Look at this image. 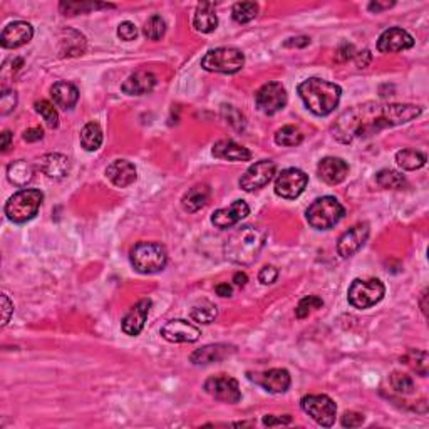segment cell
Returning a JSON list of instances; mask_svg holds the SVG:
<instances>
[{"label": "cell", "instance_id": "obj_21", "mask_svg": "<svg viewBox=\"0 0 429 429\" xmlns=\"http://www.w3.org/2000/svg\"><path fill=\"white\" fill-rule=\"evenodd\" d=\"M317 173L320 180L327 185H339L347 178L349 165L340 158L327 156L317 165Z\"/></svg>", "mask_w": 429, "mask_h": 429}, {"label": "cell", "instance_id": "obj_5", "mask_svg": "<svg viewBox=\"0 0 429 429\" xmlns=\"http://www.w3.org/2000/svg\"><path fill=\"white\" fill-rule=\"evenodd\" d=\"M42 200L44 194L39 190H21V192L12 194L9 198L3 212L14 223H26V221L33 220L35 214L39 213Z\"/></svg>", "mask_w": 429, "mask_h": 429}, {"label": "cell", "instance_id": "obj_43", "mask_svg": "<svg viewBox=\"0 0 429 429\" xmlns=\"http://www.w3.org/2000/svg\"><path fill=\"white\" fill-rule=\"evenodd\" d=\"M391 386L399 394H412L414 392V381L411 376L403 374V372H392L391 374Z\"/></svg>", "mask_w": 429, "mask_h": 429}, {"label": "cell", "instance_id": "obj_10", "mask_svg": "<svg viewBox=\"0 0 429 429\" xmlns=\"http://www.w3.org/2000/svg\"><path fill=\"white\" fill-rule=\"evenodd\" d=\"M255 104L267 116H273L287 104V91L280 82H267L255 93Z\"/></svg>", "mask_w": 429, "mask_h": 429}, {"label": "cell", "instance_id": "obj_45", "mask_svg": "<svg viewBox=\"0 0 429 429\" xmlns=\"http://www.w3.org/2000/svg\"><path fill=\"white\" fill-rule=\"evenodd\" d=\"M15 106H17V93L14 89H3L0 94V113L6 116L15 109Z\"/></svg>", "mask_w": 429, "mask_h": 429}, {"label": "cell", "instance_id": "obj_55", "mask_svg": "<svg viewBox=\"0 0 429 429\" xmlns=\"http://www.w3.org/2000/svg\"><path fill=\"white\" fill-rule=\"evenodd\" d=\"M392 6H394V2H371L369 3V10L379 14V12L391 9Z\"/></svg>", "mask_w": 429, "mask_h": 429}, {"label": "cell", "instance_id": "obj_23", "mask_svg": "<svg viewBox=\"0 0 429 429\" xmlns=\"http://www.w3.org/2000/svg\"><path fill=\"white\" fill-rule=\"evenodd\" d=\"M235 352H237V349L233 347V345L210 344L201 349H197V351L192 354V357H190V360H192L194 365H208L213 363H220V360L233 356Z\"/></svg>", "mask_w": 429, "mask_h": 429}, {"label": "cell", "instance_id": "obj_26", "mask_svg": "<svg viewBox=\"0 0 429 429\" xmlns=\"http://www.w3.org/2000/svg\"><path fill=\"white\" fill-rule=\"evenodd\" d=\"M51 96H53L54 104L61 109L69 111L77 104L79 101V91L77 87L67 81H57L51 87Z\"/></svg>", "mask_w": 429, "mask_h": 429}, {"label": "cell", "instance_id": "obj_54", "mask_svg": "<svg viewBox=\"0 0 429 429\" xmlns=\"http://www.w3.org/2000/svg\"><path fill=\"white\" fill-rule=\"evenodd\" d=\"M309 44H311V39L304 37V35H302V37L289 39V41L285 42L284 46L285 47H305V46H309Z\"/></svg>", "mask_w": 429, "mask_h": 429}, {"label": "cell", "instance_id": "obj_37", "mask_svg": "<svg viewBox=\"0 0 429 429\" xmlns=\"http://www.w3.org/2000/svg\"><path fill=\"white\" fill-rule=\"evenodd\" d=\"M401 360H404V364H408L409 367H411L412 371L418 372L419 376L426 377V374H428V352L414 351V349H411V351H409L408 354L404 356Z\"/></svg>", "mask_w": 429, "mask_h": 429}, {"label": "cell", "instance_id": "obj_29", "mask_svg": "<svg viewBox=\"0 0 429 429\" xmlns=\"http://www.w3.org/2000/svg\"><path fill=\"white\" fill-rule=\"evenodd\" d=\"M193 26L198 33L210 34L218 27V17L214 14L213 2H201L198 3L197 12H194Z\"/></svg>", "mask_w": 429, "mask_h": 429}, {"label": "cell", "instance_id": "obj_50", "mask_svg": "<svg viewBox=\"0 0 429 429\" xmlns=\"http://www.w3.org/2000/svg\"><path fill=\"white\" fill-rule=\"evenodd\" d=\"M354 61H356V66L359 67V69H364V67H367L369 64H371L372 61V54L371 51H360V53H356L354 54Z\"/></svg>", "mask_w": 429, "mask_h": 429}, {"label": "cell", "instance_id": "obj_4", "mask_svg": "<svg viewBox=\"0 0 429 429\" xmlns=\"http://www.w3.org/2000/svg\"><path fill=\"white\" fill-rule=\"evenodd\" d=\"M131 265L140 273H158L168 264V252L156 241H140L131 248Z\"/></svg>", "mask_w": 429, "mask_h": 429}, {"label": "cell", "instance_id": "obj_22", "mask_svg": "<svg viewBox=\"0 0 429 429\" xmlns=\"http://www.w3.org/2000/svg\"><path fill=\"white\" fill-rule=\"evenodd\" d=\"M106 176L118 188H128L138 180V172L131 161L116 160L106 168Z\"/></svg>", "mask_w": 429, "mask_h": 429}, {"label": "cell", "instance_id": "obj_34", "mask_svg": "<svg viewBox=\"0 0 429 429\" xmlns=\"http://www.w3.org/2000/svg\"><path fill=\"white\" fill-rule=\"evenodd\" d=\"M377 185L381 188H386V190H399L406 185V180L401 173L394 172V170H381L376 176Z\"/></svg>", "mask_w": 429, "mask_h": 429}, {"label": "cell", "instance_id": "obj_44", "mask_svg": "<svg viewBox=\"0 0 429 429\" xmlns=\"http://www.w3.org/2000/svg\"><path fill=\"white\" fill-rule=\"evenodd\" d=\"M221 113H223V118L230 125L233 126L237 131H241L245 128V116L233 106H223L221 107Z\"/></svg>", "mask_w": 429, "mask_h": 429}, {"label": "cell", "instance_id": "obj_1", "mask_svg": "<svg viewBox=\"0 0 429 429\" xmlns=\"http://www.w3.org/2000/svg\"><path fill=\"white\" fill-rule=\"evenodd\" d=\"M421 113L423 109L414 104H381L369 101L344 111L332 125V134L337 141L349 145L392 126L406 125Z\"/></svg>", "mask_w": 429, "mask_h": 429}, {"label": "cell", "instance_id": "obj_6", "mask_svg": "<svg viewBox=\"0 0 429 429\" xmlns=\"http://www.w3.org/2000/svg\"><path fill=\"white\" fill-rule=\"evenodd\" d=\"M345 214V208L340 205V201L334 197H322L317 198L313 203L307 208L309 225L317 230H331L343 220Z\"/></svg>", "mask_w": 429, "mask_h": 429}, {"label": "cell", "instance_id": "obj_17", "mask_svg": "<svg viewBox=\"0 0 429 429\" xmlns=\"http://www.w3.org/2000/svg\"><path fill=\"white\" fill-rule=\"evenodd\" d=\"M412 46H414L412 35L401 27H391V29L384 30L377 41V51L384 54L401 53V51L411 49Z\"/></svg>", "mask_w": 429, "mask_h": 429}, {"label": "cell", "instance_id": "obj_3", "mask_svg": "<svg viewBox=\"0 0 429 429\" xmlns=\"http://www.w3.org/2000/svg\"><path fill=\"white\" fill-rule=\"evenodd\" d=\"M297 91H299V96L304 101L305 107L316 116H329L334 113L336 107L339 106L340 96H343L340 86L320 77L305 79L297 87Z\"/></svg>", "mask_w": 429, "mask_h": 429}, {"label": "cell", "instance_id": "obj_11", "mask_svg": "<svg viewBox=\"0 0 429 429\" xmlns=\"http://www.w3.org/2000/svg\"><path fill=\"white\" fill-rule=\"evenodd\" d=\"M309 185V176L299 168L284 170L275 180V193L285 200H295Z\"/></svg>", "mask_w": 429, "mask_h": 429}, {"label": "cell", "instance_id": "obj_38", "mask_svg": "<svg viewBox=\"0 0 429 429\" xmlns=\"http://www.w3.org/2000/svg\"><path fill=\"white\" fill-rule=\"evenodd\" d=\"M304 141V134L295 126H284L275 133V143L279 146H299Z\"/></svg>", "mask_w": 429, "mask_h": 429}, {"label": "cell", "instance_id": "obj_30", "mask_svg": "<svg viewBox=\"0 0 429 429\" xmlns=\"http://www.w3.org/2000/svg\"><path fill=\"white\" fill-rule=\"evenodd\" d=\"M7 178H9L12 185L24 188V186H27L34 180V166L26 160L12 161L7 166Z\"/></svg>", "mask_w": 429, "mask_h": 429}, {"label": "cell", "instance_id": "obj_25", "mask_svg": "<svg viewBox=\"0 0 429 429\" xmlns=\"http://www.w3.org/2000/svg\"><path fill=\"white\" fill-rule=\"evenodd\" d=\"M212 154L214 158H218V160H226V161H250L252 160V151L232 140H221V141L214 143Z\"/></svg>", "mask_w": 429, "mask_h": 429}, {"label": "cell", "instance_id": "obj_39", "mask_svg": "<svg viewBox=\"0 0 429 429\" xmlns=\"http://www.w3.org/2000/svg\"><path fill=\"white\" fill-rule=\"evenodd\" d=\"M166 33V22L163 21L161 15H151L146 21L145 27H143V34L148 37L149 41H160V39Z\"/></svg>", "mask_w": 429, "mask_h": 429}, {"label": "cell", "instance_id": "obj_33", "mask_svg": "<svg viewBox=\"0 0 429 429\" xmlns=\"http://www.w3.org/2000/svg\"><path fill=\"white\" fill-rule=\"evenodd\" d=\"M217 313L218 312L214 304H212L210 300H201L198 302L197 305H193L190 316H192V319L194 322H200V324H212V322L217 319Z\"/></svg>", "mask_w": 429, "mask_h": 429}, {"label": "cell", "instance_id": "obj_57", "mask_svg": "<svg viewBox=\"0 0 429 429\" xmlns=\"http://www.w3.org/2000/svg\"><path fill=\"white\" fill-rule=\"evenodd\" d=\"M233 282H235V285H238V287H245L248 282V277L245 272H237L235 275H233Z\"/></svg>", "mask_w": 429, "mask_h": 429}, {"label": "cell", "instance_id": "obj_14", "mask_svg": "<svg viewBox=\"0 0 429 429\" xmlns=\"http://www.w3.org/2000/svg\"><path fill=\"white\" fill-rule=\"evenodd\" d=\"M161 337L173 344H193L201 337V331L185 319L166 322L161 329Z\"/></svg>", "mask_w": 429, "mask_h": 429}, {"label": "cell", "instance_id": "obj_28", "mask_svg": "<svg viewBox=\"0 0 429 429\" xmlns=\"http://www.w3.org/2000/svg\"><path fill=\"white\" fill-rule=\"evenodd\" d=\"M210 194H212V190H210L208 185H194L193 188H190L188 192L183 194V210L188 213L200 212V210L205 208L206 203H208Z\"/></svg>", "mask_w": 429, "mask_h": 429}, {"label": "cell", "instance_id": "obj_46", "mask_svg": "<svg viewBox=\"0 0 429 429\" xmlns=\"http://www.w3.org/2000/svg\"><path fill=\"white\" fill-rule=\"evenodd\" d=\"M118 37L121 39V41H125V42L134 41V39L138 37L136 26H134V24L129 22V21L121 22V24H119V27H118Z\"/></svg>", "mask_w": 429, "mask_h": 429}, {"label": "cell", "instance_id": "obj_47", "mask_svg": "<svg viewBox=\"0 0 429 429\" xmlns=\"http://www.w3.org/2000/svg\"><path fill=\"white\" fill-rule=\"evenodd\" d=\"M344 428H359L364 424V414L360 412H354V411H347L340 419Z\"/></svg>", "mask_w": 429, "mask_h": 429}, {"label": "cell", "instance_id": "obj_49", "mask_svg": "<svg viewBox=\"0 0 429 429\" xmlns=\"http://www.w3.org/2000/svg\"><path fill=\"white\" fill-rule=\"evenodd\" d=\"M354 54H356L354 46H352V44L344 42V44H340L339 49L336 51V61L345 62V61H349V59L354 57Z\"/></svg>", "mask_w": 429, "mask_h": 429}, {"label": "cell", "instance_id": "obj_9", "mask_svg": "<svg viewBox=\"0 0 429 429\" xmlns=\"http://www.w3.org/2000/svg\"><path fill=\"white\" fill-rule=\"evenodd\" d=\"M302 411L307 412L311 418L322 428H331L336 423L337 406L336 403L325 394L304 396L300 401Z\"/></svg>", "mask_w": 429, "mask_h": 429}, {"label": "cell", "instance_id": "obj_20", "mask_svg": "<svg viewBox=\"0 0 429 429\" xmlns=\"http://www.w3.org/2000/svg\"><path fill=\"white\" fill-rule=\"evenodd\" d=\"M151 305H153V302H151L149 299H141L136 305L131 307V311L126 313L121 324L122 332H125L126 336H131V337L140 336L143 329H145Z\"/></svg>", "mask_w": 429, "mask_h": 429}, {"label": "cell", "instance_id": "obj_18", "mask_svg": "<svg viewBox=\"0 0 429 429\" xmlns=\"http://www.w3.org/2000/svg\"><path fill=\"white\" fill-rule=\"evenodd\" d=\"M34 37V29L29 22L17 21L12 22L6 29L2 30L0 35V44H2L3 49H17V47L26 46L27 42L33 41Z\"/></svg>", "mask_w": 429, "mask_h": 429}, {"label": "cell", "instance_id": "obj_19", "mask_svg": "<svg viewBox=\"0 0 429 429\" xmlns=\"http://www.w3.org/2000/svg\"><path fill=\"white\" fill-rule=\"evenodd\" d=\"M250 214V206L247 205V201L244 200H237L233 201L232 205L226 206V208L217 210L212 214V223L220 230L232 228L233 225H237L238 221H241L244 218H247Z\"/></svg>", "mask_w": 429, "mask_h": 429}, {"label": "cell", "instance_id": "obj_7", "mask_svg": "<svg viewBox=\"0 0 429 429\" xmlns=\"http://www.w3.org/2000/svg\"><path fill=\"white\" fill-rule=\"evenodd\" d=\"M245 66V55L237 47H218L205 54L201 67L208 73L235 74Z\"/></svg>", "mask_w": 429, "mask_h": 429}, {"label": "cell", "instance_id": "obj_56", "mask_svg": "<svg viewBox=\"0 0 429 429\" xmlns=\"http://www.w3.org/2000/svg\"><path fill=\"white\" fill-rule=\"evenodd\" d=\"M214 292H217L220 297H232L233 295V289L230 284H218L217 287H214Z\"/></svg>", "mask_w": 429, "mask_h": 429}, {"label": "cell", "instance_id": "obj_53", "mask_svg": "<svg viewBox=\"0 0 429 429\" xmlns=\"http://www.w3.org/2000/svg\"><path fill=\"white\" fill-rule=\"evenodd\" d=\"M2 312H3L2 325H6L7 322L10 320V313L14 312V305H12V302L9 300V297H7L6 293L2 295Z\"/></svg>", "mask_w": 429, "mask_h": 429}, {"label": "cell", "instance_id": "obj_32", "mask_svg": "<svg viewBox=\"0 0 429 429\" xmlns=\"http://www.w3.org/2000/svg\"><path fill=\"white\" fill-rule=\"evenodd\" d=\"M81 146L86 151H96L102 145V129L98 122H87L81 131Z\"/></svg>", "mask_w": 429, "mask_h": 429}, {"label": "cell", "instance_id": "obj_58", "mask_svg": "<svg viewBox=\"0 0 429 429\" xmlns=\"http://www.w3.org/2000/svg\"><path fill=\"white\" fill-rule=\"evenodd\" d=\"M10 143H12V133L10 131H3L2 133V151L3 153H6V151L10 148Z\"/></svg>", "mask_w": 429, "mask_h": 429}, {"label": "cell", "instance_id": "obj_27", "mask_svg": "<svg viewBox=\"0 0 429 429\" xmlns=\"http://www.w3.org/2000/svg\"><path fill=\"white\" fill-rule=\"evenodd\" d=\"M39 165H41L44 174H47L49 178H55V180H61V178L67 176V173H69L71 170L69 158L61 153L44 154Z\"/></svg>", "mask_w": 429, "mask_h": 429}, {"label": "cell", "instance_id": "obj_35", "mask_svg": "<svg viewBox=\"0 0 429 429\" xmlns=\"http://www.w3.org/2000/svg\"><path fill=\"white\" fill-rule=\"evenodd\" d=\"M114 6H107V3H94V2H61L59 9L64 12V15H77L84 14L87 10L96 9H113Z\"/></svg>", "mask_w": 429, "mask_h": 429}, {"label": "cell", "instance_id": "obj_36", "mask_svg": "<svg viewBox=\"0 0 429 429\" xmlns=\"http://www.w3.org/2000/svg\"><path fill=\"white\" fill-rule=\"evenodd\" d=\"M258 3L255 2H237L232 9L233 21L238 24H247L257 17Z\"/></svg>", "mask_w": 429, "mask_h": 429}, {"label": "cell", "instance_id": "obj_24", "mask_svg": "<svg viewBox=\"0 0 429 429\" xmlns=\"http://www.w3.org/2000/svg\"><path fill=\"white\" fill-rule=\"evenodd\" d=\"M156 75L149 73V71H136L122 82L121 89L128 96H145L156 87Z\"/></svg>", "mask_w": 429, "mask_h": 429}, {"label": "cell", "instance_id": "obj_51", "mask_svg": "<svg viewBox=\"0 0 429 429\" xmlns=\"http://www.w3.org/2000/svg\"><path fill=\"white\" fill-rule=\"evenodd\" d=\"M292 423V418L289 414L280 416V418H275V416H265L264 424L265 426H282V424H290Z\"/></svg>", "mask_w": 429, "mask_h": 429}, {"label": "cell", "instance_id": "obj_12", "mask_svg": "<svg viewBox=\"0 0 429 429\" xmlns=\"http://www.w3.org/2000/svg\"><path fill=\"white\" fill-rule=\"evenodd\" d=\"M205 392L208 396H212L213 399L221 401V403L228 404H237L241 399V391L238 386V381L228 376H217L206 379L203 384Z\"/></svg>", "mask_w": 429, "mask_h": 429}, {"label": "cell", "instance_id": "obj_31", "mask_svg": "<svg viewBox=\"0 0 429 429\" xmlns=\"http://www.w3.org/2000/svg\"><path fill=\"white\" fill-rule=\"evenodd\" d=\"M396 163L399 168L406 170V172H416L426 165V154L411 148L401 149L396 153Z\"/></svg>", "mask_w": 429, "mask_h": 429}, {"label": "cell", "instance_id": "obj_13", "mask_svg": "<svg viewBox=\"0 0 429 429\" xmlns=\"http://www.w3.org/2000/svg\"><path fill=\"white\" fill-rule=\"evenodd\" d=\"M277 172V165L272 160L257 161L245 172L240 178V188L245 192H257V190L267 186L272 181L273 174Z\"/></svg>", "mask_w": 429, "mask_h": 429}, {"label": "cell", "instance_id": "obj_42", "mask_svg": "<svg viewBox=\"0 0 429 429\" xmlns=\"http://www.w3.org/2000/svg\"><path fill=\"white\" fill-rule=\"evenodd\" d=\"M322 305H324V300L320 299V297L317 295H309L305 297V299H302L299 302V305H297L295 309V316L297 319H305V317H309L313 311H317V309H322Z\"/></svg>", "mask_w": 429, "mask_h": 429}, {"label": "cell", "instance_id": "obj_15", "mask_svg": "<svg viewBox=\"0 0 429 429\" xmlns=\"http://www.w3.org/2000/svg\"><path fill=\"white\" fill-rule=\"evenodd\" d=\"M369 233H371V228H369L367 223H359L349 228L337 241V253L343 258L356 255L367 241Z\"/></svg>", "mask_w": 429, "mask_h": 429}, {"label": "cell", "instance_id": "obj_16", "mask_svg": "<svg viewBox=\"0 0 429 429\" xmlns=\"http://www.w3.org/2000/svg\"><path fill=\"white\" fill-rule=\"evenodd\" d=\"M248 379L272 394H284L292 384L289 371L285 369H270V371L260 372V374H248Z\"/></svg>", "mask_w": 429, "mask_h": 429}, {"label": "cell", "instance_id": "obj_2", "mask_svg": "<svg viewBox=\"0 0 429 429\" xmlns=\"http://www.w3.org/2000/svg\"><path fill=\"white\" fill-rule=\"evenodd\" d=\"M267 233L257 226L247 225L235 230L225 241L223 253L237 265H252L265 247Z\"/></svg>", "mask_w": 429, "mask_h": 429}, {"label": "cell", "instance_id": "obj_41", "mask_svg": "<svg viewBox=\"0 0 429 429\" xmlns=\"http://www.w3.org/2000/svg\"><path fill=\"white\" fill-rule=\"evenodd\" d=\"M61 55H81L86 49L84 35L75 33L74 39H62L61 41Z\"/></svg>", "mask_w": 429, "mask_h": 429}, {"label": "cell", "instance_id": "obj_52", "mask_svg": "<svg viewBox=\"0 0 429 429\" xmlns=\"http://www.w3.org/2000/svg\"><path fill=\"white\" fill-rule=\"evenodd\" d=\"M24 141L27 143H35V141H41L44 138V131L42 128H29L24 131Z\"/></svg>", "mask_w": 429, "mask_h": 429}, {"label": "cell", "instance_id": "obj_8", "mask_svg": "<svg viewBox=\"0 0 429 429\" xmlns=\"http://www.w3.org/2000/svg\"><path fill=\"white\" fill-rule=\"evenodd\" d=\"M384 293H386V287L379 279H356L349 287L347 299L352 307L364 311V309L379 304L384 299Z\"/></svg>", "mask_w": 429, "mask_h": 429}, {"label": "cell", "instance_id": "obj_48", "mask_svg": "<svg viewBox=\"0 0 429 429\" xmlns=\"http://www.w3.org/2000/svg\"><path fill=\"white\" fill-rule=\"evenodd\" d=\"M277 279H279V270L272 267V265H267V267L262 268L260 273H258V280H260L264 285L275 284Z\"/></svg>", "mask_w": 429, "mask_h": 429}, {"label": "cell", "instance_id": "obj_59", "mask_svg": "<svg viewBox=\"0 0 429 429\" xmlns=\"http://www.w3.org/2000/svg\"><path fill=\"white\" fill-rule=\"evenodd\" d=\"M426 299H428V290H424L423 295H421V311H423L424 316H428V305H426Z\"/></svg>", "mask_w": 429, "mask_h": 429}, {"label": "cell", "instance_id": "obj_40", "mask_svg": "<svg viewBox=\"0 0 429 429\" xmlns=\"http://www.w3.org/2000/svg\"><path fill=\"white\" fill-rule=\"evenodd\" d=\"M35 111H37L39 114H41L44 121H46V125L49 126L51 129L57 128L59 126V116H57V111H55L54 104H51L49 101H46V99H41V101H37L34 104Z\"/></svg>", "mask_w": 429, "mask_h": 429}]
</instances>
